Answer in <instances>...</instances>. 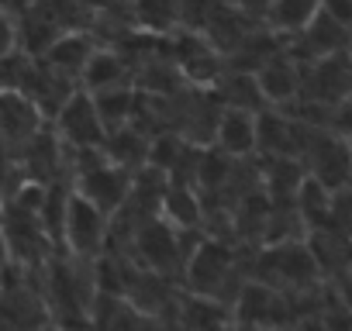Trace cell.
<instances>
[{
  "mask_svg": "<svg viewBox=\"0 0 352 331\" xmlns=\"http://www.w3.org/2000/svg\"><path fill=\"white\" fill-rule=\"evenodd\" d=\"M148 145H152V135L148 131H142L135 124H124V128H118V131L107 135L104 152H107V159H114V162H121V166H128V170L138 173L142 166L148 162Z\"/></svg>",
  "mask_w": 352,
  "mask_h": 331,
  "instance_id": "cell-13",
  "label": "cell"
},
{
  "mask_svg": "<svg viewBox=\"0 0 352 331\" xmlns=\"http://www.w3.org/2000/svg\"><path fill=\"white\" fill-rule=\"evenodd\" d=\"M0 262H11V242H8V231H0Z\"/></svg>",
  "mask_w": 352,
  "mask_h": 331,
  "instance_id": "cell-20",
  "label": "cell"
},
{
  "mask_svg": "<svg viewBox=\"0 0 352 331\" xmlns=\"http://www.w3.org/2000/svg\"><path fill=\"white\" fill-rule=\"evenodd\" d=\"M94 100H97V111H100V117H104V128H107V135H111V131L131 124V114H135V100H138V93H135V87L121 83V87L97 90Z\"/></svg>",
  "mask_w": 352,
  "mask_h": 331,
  "instance_id": "cell-15",
  "label": "cell"
},
{
  "mask_svg": "<svg viewBox=\"0 0 352 331\" xmlns=\"http://www.w3.org/2000/svg\"><path fill=\"white\" fill-rule=\"evenodd\" d=\"M304 124V121H300ZM307 173H314L328 190H345L352 183V138L321 128L304 124V152H300Z\"/></svg>",
  "mask_w": 352,
  "mask_h": 331,
  "instance_id": "cell-1",
  "label": "cell"
},
{
  "mask_svg": "<svg viewBox=\"0 0 352 331\" xmlns=\"http://www.w3.org/2000/svg\"><path fill=\"white\" fill-rule=\"evenodd\" d=\"M4 279H8V273H4V262H0V290H4Z\"/></svg>",
  "mask_w": 352,
  "mask_h": 331,
  "instance_id": "cell-22",
  "label": "cell"
},
{
  "mask_svg": "<svg viewBox=\"0 0 352 331\" xmlns=\"http://www.w3.org/2000/svg\"><path fill=\"white\" fill-rule=\"evenodd\" d=\"M287 38H290L287 52H290L297 62H314V59H324V56L352 52V28H345L338 18H331L324 8L307 21L304 32L287 35Z\"/></svg>",
  "mask_w": 352,
  "mask_h": 331,
  "instance_id": "cell-6",
  "label": "cell"
},
{
  "mask_svg": "<svg viewBox=\"0 0 352 331\" xmlns=\"http://www.w3.org/2000/svg\"><path fill=\"white\" fill-rule=\"evenodd\" d=\"M94 52H97V45H94L90 35L66 32V35H56L49 42V49L42 52V62H45L49 73H56L63 80H83V69H87Z\"/></svg>",
  "mask_w": 352,
  "mask_h": 331,
  "instance_id": "cell-9",
  "label": "cell"
},
{
  "mask_svg": "<svg viewBox=\"0 0 352 331\" xmlns=\"http://www.w3.org/2000/svg\"><path fill=\"white\" fill-rule=\"evenodd\" d=\"M256 80L270 100V107H290L297 97H300V83H304V62H297L287 45L280 52H273L259 69H256Z\"/></svg>",
  "mask_w": 352,
  "mask_h": 331,
  "instance_id": "cell-8",
  "label": "cell"
},
{
  "mask_svg": "<svg viewBox=\"0 0 352 331\" xmlns=\"http://www.w3.org/2000/svg\"><path fill=\"white\" fill-rule=\"evenodd\" d=\"M331 201H335V190H328L314 173H304L294 204H297V214H300V221H304L307 231L331 225Z\"/></svg>",
  "mask_w": 352,
  "mask_h": 331,
  "instance_id": "cell-11",
  "label": "cell"
},
{
  "mask_svg": "<svg viewBox=\"0 0 352 331\" xmlns=\"http://www.w3.org/2000/svg\"><path fill=\"white\" fill-rule=\"evenodd\" d=\"M45 128V107L25 87H0V145L14 155Z\"/></svg>",
  "mask_w": 352,
  "mask_h": 331,
  "instance_id": "cell-5",
  "label": "cell"
},
{
  "mask_svg": "<svg viewBox=\"0 0 352 331\" xmlns=\"http://www.w3.org/2000/svg\"><path fill=\"white\" fill-rule=\"evenodd\" d=\"M180 324H194V328H218V324H235V307L225 304L221 297H211V293H187L180 297Z\"/></svg>",
  "mask_w": 352,
  "mask_h": 331,
  "instance_id": "cell-12",
  "label": "cell"
},
{
  "mask_svg": "<svg viewBox=\"0 0 352 331\" xmlns=\"http://www.w3.org/2000/svg\"><path fill=\"white\" fill-rule=\"evenodd\" d=\"M259 111H245V107H221L218 117V131H214V145L225 148L228 155L242 159L259 152Z\"/></svg>",
  "mask_w": 352,
  "mask_h": 331,
  "instance_id": "cell-10",
  "label": "cell"
},
{
  "mask_svg": "<svg viewBox=\"0 0 352 331\" xmlns=\"http://www.w3.org/2000/svg\"><path fill=\"white\" fill-rule=\"evenodd\" d=\"M56 131L69 148H104L107 141V128L104 117L97 111L94 90H87L83 83L63 100V107L56 111Z\"/></svg>",
  "mask_w": 352,
  "mask_h": 331,
  "instance_id": "cell-3",
  "label": "cell"
},
{
  "mask_svg": "<svg viewBox=\"0 0 352 331\" xmlns=\"http://www.w3.org/2000/svg\"><path fill=\"white\" fill-rule=\"evenodd\" d=\"M232 4H235L245 18H252V21H266V18H270V8H273V0H232Z\"/></svg>",
  "mask_w": 352,
  "mask_h": 331,
  "instance_id": "cell-18",
  "label": "cell"
},
{
  "mask_svg": "<svg viewBox=\"0 0 352 331\" xmlns=\"http://www.w3.org/2000/svg\"><path fill=\"white\" fill-rule=\"evenodd\" d=\"M232 269H235V252H232V245L211 235V238H201V242H197V249H194L190 259H187L184 276H187V286H190L194 293L221 297V283L232 276Z\"/></svg>",
  "mask_w": 352,
  "mask_h": 331,
  "instance_id": "cell-7",
  "label": "cell"
},
{
  "mask_svg": "<svg viewBox=\"0 0 352 331\" xmlns=\"http://www.w3.org/2000/svg\"><path fill=\"white\" fill-rule=\"evenodd\" d=\"M8 225V197H0V231Z\"/></svg>",
  "mask_w": 352,
  "mask_h": 331,
  "instance_id": "cell-21",
  "label": "cell"
},
{
  "mask_svg": "<svg viewBox=\"0 0 352 331\" xmlns=\"http://www.w3.org/2000/svg\"><path fill=\"white\" fill-rule=\"evenodd\" d=\"M321 8L331 18H338L345 28H352V0H321Z\"/></svg>",
  "mask_w": 352,
  "mask_h": 331,
  "instance_id": "cell-19",
  "label": "cell"
},
{
  "mask_svg": "<svg viewBox=\"0 0 352 331\" xmlns=\"http://www.w3.org/2000/svg\"><path fill=\"white\" fill-rule=\"evenodd\" d=\"M349 190H352V183H349Z\"/></svg>",
  "mask_w": 352,
  "mask_h": 331,
  "instance_id": "cell-24",
  "label": "cell"
},
{
  "mask_svg": "<svg viewBox=\"0 0 352 331\" xmlns=\"http://www.w3.org/2000/svg\"><path fill=\"white\" fill-rule=\"evenodd\" d=\"M107 235H111V218L80 190H73L66 207V252L73 259H97L107 249Z\"/></svg>",
  "mask_w": 352,
  "mask_h": 331,
  "instance_id": "cell-4",
  "label": "cell"
},
{
  "mask_svg": "<svg viewBox=\"0 0 352 331\" xmlns=\"http://www.w3.org/2000/svg\"><path fill=\"white\" fill-rule=\"evenodd\" d=\"M128 73H131V66L124 62V56L107 52V49H97L90 56L87 69H83V87L94 90V93L97 90H107V87H121L128 80Z\"/></svg>",
  "mask_w": 352,
  "mask_h": 331,
  "instance_id": "cell-14",
  "label": "cell"
},
{
  "mask_svg": "<svg viewBox=\"0 0 352 331\" xmlns=\"http://www.w3.org/2000/svg\"><path fill=\"white\" fill-rule=\"evenodd\" d=\"M83 4H104V0H83Z\"/></svg>",
  "mask_w": 352,
  "mask_h": 331,
  "instance_id": "cell-23",
  "label": "cell"
},
{
  "mask_svg": "<svg viewBox=\"0 0 352 331\" xmlns=\"http://www.w3.org/2000/svg\"><path fill=\"white\" fill-rule=\"evenodd\" d=\"M256 276L259 279H273L276 290L290 286V290H300L307 293L318 276H321V266L307 245V235L304 238H287V242H273L270 249H263L259 255V266H256Z\"/></svg>",
  "mask_w": 352,
  "mask_h": 331,
  "instance_id": "cell-2",
  "label": "cell"
},
{
  "mask_svg": "<svg viewBox=\"0 0 352 331\" xmlns=\"http://www.w3.org/2000/svg\"><path fill=\"white\" fill-rule=\"evenodd\" d=\"M321 11V0H273L266 25L280 35H297L307 28V21Z\"/></svg>",
  "mask_w": 352,
  "mask_h": 331,
  "instance_id": "cell-16",
  "label": "cell"
},
{
  "mask_svg": "<svg viewBox=\"0 0 352 331\" xmlns=\"http://www.w3.org/2000/svg\"><path fill=\"white\" fill-rule=\"evenodd\" d=\"M328 128L352 138V93H345L338 104H331V117H328Z\"/></svg>",
  "mask_w": 352,
  "mask_h": 331,
  "instance_id": "cell-17",
  "label": "cell"
}]
</instances>
